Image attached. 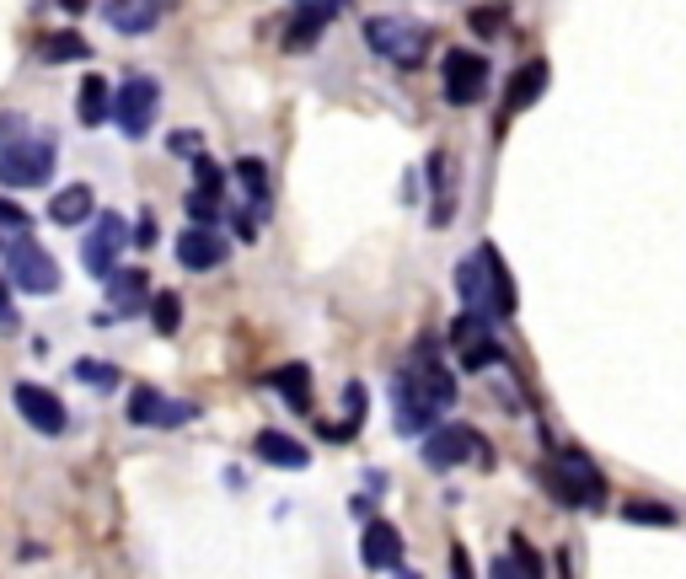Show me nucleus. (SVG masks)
Wrapping results in <instances>:
<instances>
[{
  "mask_svg": "<svg viewBox=\"0 0 686 579\" xmlns=\"http://www.w3.org/2000/svg\"><path fill=\"white\" fill-rule=\"evenodd\" d=\"M134 242H140V248H156V220H151V215L134 226Z\"/></svg>",
  "mask_w": 686,
  "mask_h": 579,
  "instance_id": "nucleus-39",
  "label": "nucleus"
},
{
  "mask_svg": "<svg viewBox=\"0 0 686 579\" xmlns=\"http://www.w3.org/2000/svg\"><path fill=\"white\" fill-rule=\"evenodd\" d=\"M145 290H151V274H145V268H119V274L108 279V295H113L124 312H134V301H140Z\"/></svg>",
  "mask_w": 686,
  "mask_h": 579,
  "instance_id": "nucleus-22",
  "label": "nucleus"
},
{
  "mask_svg": "<svg viewBox=\"0 0 686 579\" xmlns=\"http://www.w3.org/2000/svg\"><path fill=\"white\" fill-rule=\"evenodd\" d=\"M103 16H108V27H119V33H151L156 22H161V5H124V0H113V5H103Z\"/></svg>",
  "mask_w": 686,
  "mask_h": 579,
  "instance_id": "nucleus-20",
  "label": "nucleus"
},
{
  "mask_svg": "<svg viewBox=\"0 0 686 579\" xmlns=\"http://www.w3.org/2000/svg\"><path fill=\"white\" fill-rule=\"evenodd\" d=\"M16 327V306H11V295H5V285H0V333H11Z\"/></svg>",
  "mask_w": 686,
  "mask_h": 579,
  "instance_id": "nucleus-38",
  "label": "nucleus"
},
{
  "mask_svg": "<svg viewBox=\"0 0 686 579\" xmlns=\"http://www.w3.org/2000/svg\"><path fill=\"white\" fill-rule=\"evenodd\" d=\"M252 450H257L268 467H306V461H312L301 441H290V435H279V430H263V435L252 441Z\"/></svg>",
  "mask_w": 686,
  "mask_h": 579,
  "instance_id": "nucleus-17",
  "label": "nucleus"
},
{
  "mask_svg": "<svg viewBox=\"0 0 686 579\" xmlns=\"http://www.w3.org/2000/svg\"><path fill=\"white\" fill-rule=\"evenodd\" d=\"M504 349L494 343V338H483V343H467L461 349V371H489V365H500Z\"/></svg>",
  "mask_w": 686,
  "mask_h": 579,
  "instance_id": "nucleus-28",
  "label": "nucleus"
},
{
  "mask_svg": "<svg viewBox=\"0 0 686 579\" xmlns=\"http://www.w3.org/2000/svg\"><path fill=\"white\" fill-rule=\"evenodd\" d=\"M237 178L248 183L252 204L263 209V204H268V172H263V161H257V156H248V161H237Z\"/></svg>",
  "mask_w": 686,
  "mask_h": 579,
  "instance_id": "nucleus-27",
  "label": "nucleus"
},
{
  "mask_svg": "<svg viewBox=\"0 0 686 579\" xmlns=\"http://www.w3.org/2000/svg\"><path fill=\"white\" fill-rule=\"evenodd\" d=\"M467 456H489V450H483V441H478L467 424H440L435 435L424 441V467H435V472L461 467Z\"/></svg>",
  "mask_w": 686,
  "mask_h": 579,
  "instance_id": "nucleus-8",
  "label": "nucleus"
},
{
  "mask_svg": "<svg viewBox=\"0 0 686 579\" xmlns=\"http://www.w3.org/2000/svg\"><path fill=\"white\" fill-rule=\"evenodd\" d=\"M504 16H509L504 5H494V11H489V5H478V11H467V22H472L478 33H500V27H504Z\"/></svg>",
  "mask_w": 686,
  "mask_h": 579,
  "instance_id": "nucleus-35",
  "label": "nucleus"
},
{
  "mask_svg": "<svg viewBox=\"0 0 686 579\" xmlns=\"http://www.w3.org/2000/svg\"><path fill=\"white\" fill-rule=\"evenodd\" d=\"M360 564L365 569H397L402 564V531L392 520H365V531H360Z\"/></svg>",
  "mask_w": 686,
  "mask_h": 579,
  "instance_id": "nucleus-10",
  "label": "nucleus"
},
{
  "mask_svg": "<svg viewBox=\"0 0 686 579\" xmlns=\"http://www.w3.org/2000/svg\"><path fill=\"white\" fill-rule=\"evenodd\" d=\"M489 579H542L537 569H526L515 553H504V558H494V569H489Z\"/></svg>",
  "mask_w": 686,
  "mask_h": 579,
  "instance_id": "nucleus-32",
  "label": "nucleus"
},
{
  "mask_svg": "<svg viewBox=\"0 0 686 579\" xmlns=\"http://www.w3.org/2000/svg\"><path fill=\"white\" fill-rule=\"evenodd\" d=\"M5 274H11V285H16L22 295H55V290H60V263L44 253L33 237H16V242L5 248Z\"/></svg>",
  "mask_w": 686,
  "mask_h": 579,
  "instance_id": "nucleus-1",
  "label": "nucleus"
},
{
  "mask_svg": "<svg viewBox=\"0 0 686 579\" xmlns=\"http://www.w3.org/2000/svg\"><path fill=\"white\" fill-rule=\"evenodd\" d=\"M445 167H450V161H445V150H435V156H430V189H435L430 226H450V215H456V209H450V193H445Z\"/></svg>",
  "mask_w": 686,
  "mask_h": 579,
  "instance_id": "nucleus-24",
  "label": "nucleus"
},
{
  "mask_svg": "<svg viewBox=\"0 0 686 579\" xmlns=\"http://www.w3.org/2000/svg\"><path fill=\"white\" fill-rule=\"evenodd\" d=\"M542 488H547L558 505H568V510H585V505H590V499H585V488L563 472V461H558V467H542Z\"/></svg>",
  "mask_w": 686,
  "mask_h": 579,
  "instance_id": "nucleus-23",
  "label": "nucleus"
},
{
  "mask_svg": "<svg viewBox=\"0 0 686 579\" xmlns=\"http://www.w3.org/2000/svg\"><path fill=\"white\" fill-rule=\"evenodd\" d=\"M193 413H198L193 402H167L156 386H140V391L129 397V424H140V430H178Z\"/></svg>",
  "mask_w": 686,
  "mask_h": 579,
  "instance_id": "nucleus-9",
  "label": "nucleus"
},
{
  "mask_svg": "<svg viewBox=\"0 0 686 579\" xmlns=\"http://www.w3.org/2000/svg\"><path fill=\"white\" fill-rule=\"evenodd\" d=\"M456 285H461V306H467V317H489V322H494L489 279H483V263H478V257H467V263L456 268Z\"/></svg>",
  "mask_w": 686,
  "mask_h": 579,
  "instance_id": "nucleus-16",
  "label": "nucleus"
},
{
  "mask_svg": "<svg viewBox=\"0 0 686 579\" xmlns=\"http://www.w3.org/2000/svg\"><path fill=\"white\" fill-rule=\"evenodd\" d=\"M22 140H27V119L22 113H0V150H11Z\"/></svg>",
  "mask_w": 686,
  "mask_h": 579,
  "instance_id": "nucleus-33",
  "label": "nucleus"
},
{
  "mask_svg": "<svg viewBox=\"0 0 686 579\" xmlns=\"http://www.w3.org/2000/svg\"><path fill=\"white\" fill-rule=\"evenodd\" d=\"M365 38H371L375 55H386V60H397V64H419L424 49H430V33L419 22H402V16H371Z\"/></svg>",
  "mask_w": 686,
  "mask_h": 579,
  "instance_id": "nucleus-4",
  "label": "nucleus"
},
{
  "mask_svg": "<svg viewBox=\"0 0 686 579\" xmlns=\"http://www.w3.org/2000/svg\"><path fill=\"white\" fill-rule=\"evenodd\" d=\"M92 55V44L81 38V33H49L44 44H38V60L60 64V60H86Z\"/></svg>",
  "mask_w": 686,
  "mask_h": 579,
  "instance_id": "nucleus-21",
  "label": "nucleus"
},
{
  "mask_svg": "<svg viewBox=\"0 0 686 579\" xmlns=\"http://www.w3.org/2000/svg\"><path fill=\"white\" fill-rule=\"evenodd\" d=\"M478 263H483V279H489V301H494V317H515V279L504 268L500 248H478Z\"/></svg>",
  "mask_w": 686,
  "mask_h": 579,
  "instance_id": "nucleus-12",
  "label": "nucleus"
},
{
  "mask_svg": "<svg viewBox=\"0 0 686 579\" xmlns=\"http://www.w3.org/2000/svg\"><path fill=\"white\" fill-rule=\"evenodd\" d=\"M489 97V60L472 49H450L445 55V102L450 108H472Z\"/></svg>",
  "mask_w": 686,
  "mask_h": 579,
  "instance_id": "nucleus-6",
  "label": "nucleus"
},
{
  "mask_svg": "<svg viewBox=\"0 0 686 579\" xmlns=\"http://www.w3.org/2000/svg\"><path fill=\"white\" fill-rule=\"evenodd\" d=\"M183 209H188V220H193V231H209V220L220 215V198H204V193H193V189H188Z\"/></svg>",
  "mask_w": 686,
  "mask_h": 579,
  "instance_id": "nucleus-30",
  "label": "nucleus"
},
{
  "mask_svg": "<svg viewBox=\"0 0 686 579\" xmlns=\"http://www.w3.org/2000/svg\"><path fill=\"white\" fill-rule=\"evenodd\" d=\"M542 92H547V60L520 64V70H515V81H509V92H504V113H526Z\"/></svg>",
  "mask_w": 686,
  "mask_h": 579,
  "instance_id": "nucleus-14",
  "label": "nucleus"
},
{
  "mask_svg": "<svg viewBox=\"0 0 686 579\" xmlns=\"http://www.w3.org/2000/svg\"><path fill=\"white\" fill-rule=\"evenodd\" d=\"M11 402H16L22 424H33L38 435H64V430H70V413H64V402L49 391V386L16 382V386H11Z\"/></svg>",
  "mask_w": 686,
  "mask_h": 579,
  "instance_id": "nucleus-7",
  "label": "nucleus"
},
{
  "mask_svg": "<svg viewBox=\"0 0 686 579\" xmlns=\"http://www.w3.org/2000/svg\"><path fill=\"white\" fill-rule=\"evenodd\" d=\"M623 520H633V526H676V510L654 505V499H633V505H623Z\"/></svg>",
  "mask_w": 686,
  "mask_h": 579,
  "instance_id": "nucleus-26",
  "label": "nucleus"
},
{
  "mask_svg": "<svg viewBox=\"0 0 686 579\" xmlns=\"http://www.w3.org/2000/svg\"><path fill=\"white\" fill-rule=\"evenodd\" d=\"M27 226H33V215H27V209H16L11 198H0V231H16V237H27Z\"/></svg>",
  "mask_w": 686,
  "mask_h": 579,
  "instance_id": "nucleus-34",
  "label": "nucleus"
},
{
  "mask_svg": "<svg viewBox=\"0 0 686 579\" xmlns=\"http://www.w3.org/2000/svg\"><path fill=\"white\" fill-rule=\"evenodd\" d=\"M338 16V5H296L290 11V22H285V49H312L316 38H322V27Z\"/></svg>",
  "mask_w": 686,
  "mask_h": 579,
  "instance_id": "nucleus-11",
  "label": "nucleus"
},
{
  "mask_svg": "<svg viewBox=\"0 0 686 579\" xmlns=\"http://www.w3.org/2000/svg\"><path fill=\"white\" fill-rule=\"evenodd\" d=\"M55 178V145L49 140H22L0 150V189H44Z\"/></svg>",
  "mask_w": 686,
  "mask_h": 579,
  "instance_id": "nucleus-2",
  "label": "nucleus"
},
{
  "mask_svg": "<svg viewBox=\"0 0 686 579\" xmlns=\"http://www.w3.org/2000/svg\"><path fill=\"white\" fill-rule=\"evenodd\" d=\"M151 322H156V333H161V338H172V333H178V322H183V301H178L172 290H156V295H151Z\"/></svg>",
  "mask_w": 686,
  "mask_h": 579,
  "instance_id": "nucleus-25",
  "label": "nucleus"
},
{
  "mask_svg": "<svg viewBox=\"0 0 686 579\" xmlns=\"http://www.w3.org/2000/svg\"><path fill=\"white\" fill-rule=\"evenodd\" d=\"M445 579H472V564H467V547H450V569Z\"/></svg>",
  "mask_w": 686,
  "mask_h": 579,
  "instance_id": "nucleus-37",
  "label": "nucleus"
},
{
  "mask_svg": "<svg viewBox=\"0 0 686 579\" xmlns=\"http://www.w3.org/2000/svg\"><path fill=\"white\" fill-rule=\"evenodd\" d=\"M75 376L86 386H113L119 382V371L113 365H103V360H75Z\"/></svg>",
  "mask_w": 686,
  "mask_h": 579,
  "instance_id": "nucleus-31",
  "label": "nucleus"
},
{
  "mask_svg": "<svg viewBox=\"0 0 686 579\" xmlns=\"http://www.w3.org/2000/svg\"><path fill=\"white\" fill-rule=\"evenodd\" d=\"M167 145H172L178 156H198V145H204V140H198V134H188V129H178V134L167 140Z\"/></svg>",
  "mask_w": 686,
  "mask_h": 579,
  "instance_id": "nucleus-36",
  "label": "nucleus"
},
{
  "mask_svg": "<svg viewBox=\"0 0 686 579\" xmlns=\"http://www.w3.org/2000/svg\"><path fill=\"white\" fill-rule=\"evenodd\" d=\"M129 248V226L124 215H97V226H92V237H86V248H81V263H86V274L92 279H113L119 274V253Z\"/></svg>",
  "mask_w": 686,
  "mask_h": 579,
  "instance_id": "nucleus-5",
  "label": "nucleus"
},
{
  "mask_svg": "<svg viewBox=\"0 0 686 579\" xmlns=\"http://www.w3.org/2000/svg\"><path fill=\"white\" fill-rule=\"evenodd\" d=\"M220 189H226L220 167H215L209 156H198V161H193V193H204V198H220Z\"/></svg>",
  "mask_w": 686,
  "mask_h": 579,
  "instance_id": "nucleus-29",
  "label": "nucleus"
},
{
  "mask_svg": "<svg viewBox=\"0 0 686 579\" xmlns=\"http://www.w3.org/2000/svg\"><path fill=\"white\" fill-rule=\"evenodd\" d=\"M113 113V92H108V75H86L81 81V97H75V119L86 129H103Z\"/></svg>",
  "mask_w": 686,
  "mask_h": 579,
  "instance_id": "nucleus-15",
  "label": "nucleus"
},
{
  "mask_svg": "<svg viewBox=\"0 0 686 579\" xmlns=\"http://www.w3.org/2000/svg\"><path fill=\"white\" fill-rule=\"evenodd\" d=\"M92 209H97V193L86 189V183H70L64 193H55V204H49V220H55V226H81Z\"/></svg>",
  "mask_w": 686,
  "mask_h": 579,
  "instance_id": "nucleus-18",
  "label": "nucleus"
},
{
  "mask_svg": "<svg viewBox=\"0 0 686 579\" xmlns=\"http://www.w3.org/2000/svg\"><path fill=\"white\" fill-rule=\"evenodd\" d=\"M268 386H274V391H279L296 413H306V408H312V371H306V365H279V371L268 376Z\"/></svg>",
  "mask_w": 686,
  "mask_h": 579,
  "instance_id": "nucleus-19",
  "label": "nucleus"
},
{
  "mask_svg": "<svg viewBox=\"0 0 686 579\" xmlns=\"http://www.w3.org/2000/svg\"><path fill=\"white\" fill-rule=\"evenodd\" d=\"M178 263L193 268V274H204V268H220L226 263V242L215 237V231H193L188 226L183 237H178Z\"/></svg>",
  "mask_w": 686,
  "mask_h": 579,
  "instance_id": "nucleus-13",
  "label": "nucleus"
},
{
  "mask_svg": "<svg viewBox=\"0 0 686 579\" xmlns=\"http://www.w3.org/2000/svg\"><path fill=\"white\" fill-rule=\"evenodd\" d=\"M156 108H161V86L151 75H129L124 86L113 92V124L124 129L129 140H145L156 124Z\"/></svg>",
  "mask_w": 686,
  "mask_h": 579,
  "instance_id": "nucleus-3",
  "label": "nucleus"
}]
</instances>
